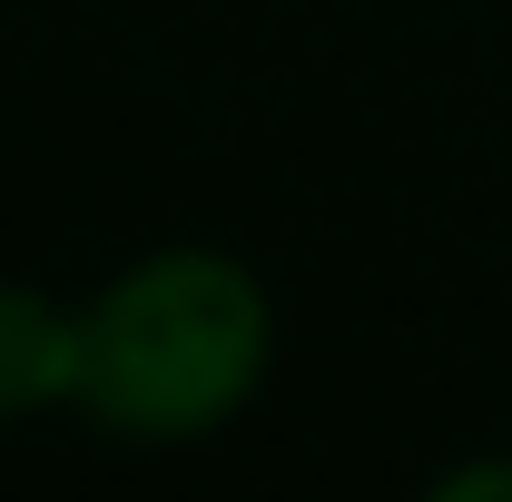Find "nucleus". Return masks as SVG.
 <instances>
[{
  "instance_id": "1",
  "label": "nucleus",
  "mask_w": 512,
  "mask_h": 502,
  "mask_svg": "<svg viewBox=\"0 0 512 502\" xmlns=\"http://www.w3.org/2000/svg\"><path fill=\"white\" fill-rule=\"evenodd\" d=\"M276 365V296L227 247H148L79 306V414L119 443H207Z\"/></svg>"
},
{
  "instance_id": "2",
  "label": "nucleus",
  "mask_w": 512,
  "mask_h": 502,
  "mask_svg": "<svg viewBox=\"0 0 512 502\" xmlns=\"http://www.w3.org/2000/svg\"><path fill=\"white\" fill-rule=\"evenodd\" d=\"M60 404L79 414V306L0 276V424H30Z\"/></svg>"
},
{
  "instance_id": "3",
  "label": "nucleus",
  "mask_w": 512,
  "mask_h": 502,
  "mask_svg": "<svg viewBox=\"0 0 512 502\" xmlns=\"http://www.w3.org/2000/svg\"><path fill=\"white\" fill-rule=\"evenodd\" d=\"M473 493H512V463H463L434 483V502H473Z\"/></svg>"
}]
</instances>
